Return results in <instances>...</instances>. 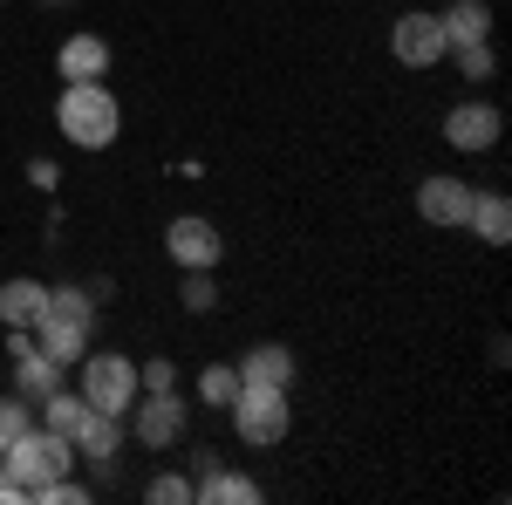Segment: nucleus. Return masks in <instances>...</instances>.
Wrapping results in <instances>:
<instances>
[{"label": "nucleus", "mask_w": 512, "mask_h": 505, "mask_svg": "<svg viewBox=\"0 0 512 505\" xmlns=\"http://www.w3.org/2000/svg\"><path fill=\"white\" fill-rule=\"evenodd\" d=\"M55 130L76 144V151H110L123 137V103L110 82H62L55 96Z\"/></svg>", "instance_id": "f257e3e1"}, {"label": "nucleus", "mask_w": 512, "mask_h": 505, "mask_svg": "<svg viewBox=\"0 0 512 505\" xmlns=\"http://www.w3.org/2000/svg\"><path fill=\"white\" fill-rule=\"evenodd\" d=\"M0 465H7V478L21 485V505H41V492H48L55 478H69V471H76V444H69L62 430L28 424L7 451H0Z\"/></svg>", "instance_id": "f03ea898"}, {"label": "nucleus", "mask_w": 512, "mask_h": 505, "mask_svg": "<svg viewBox=\"0 0 512 505\" xmlns=\"http://www.w3.org/2000/svg\"><path fill=\"white\" fill-rule=\"evenodd\" d=\"M226 417H233V437H239V444L267 451V444H287V430H294V403H287V389L239 383V396L226 403Z\"/></svg>", "instance_id": "7ed1b4c3"}, {"label": "nucleus", "mask_w": 512, "mask_h": 505, "mask_svg": "<svg viewBox=\"0 0 512 505\" xmlns=\"http://www.w3.org/2000/svg\"><path fill=\"white\" fill-rule=\"evenodd\" d=\"M76 389H82L89 410H110V417H130V403L144 396L137 389V362L123 349H89L76 362Z\"/></svg>", "instance_id": "20e7f679"}, {"label": "nucleus", "mask_w": 512, "mask_h": 505, "mask_svg": "<svg viewBox=\"0 0 512 505\" xmlns=\"http://www.w3.org/2000/svg\"><path fill=\"white\" fill-rule=\"evenodd\" d=\"M390 55L403 62V69H437L444 55H451V41H444V21H437L431 7H410V14H396V28H390Z\"/></svg>", "instance_id": "39448f33"}, {"label": "nucleus", "mask_w": 512, "mask_h": 505, "mask_svg": "<svg viewBox=\"0 0 512 505\" xmlns=\"http://www.w3.org/2000/svg\"><path fill=\"white\" fill-rule=\"evenodd\" d=\"M164 253L178 260V273H212L219 260H226V233L205 219V212H178L171 226H164Z\"/></svg>", "instance_id": "423d86ee"}, {"label": "nucleus", "mask_w": 512, "mask_h": 505, "mask_svg": "<svg viewBox=\"0 0 512 505\" xmlns=\"http://www.w3.org/2000/svg\"><path fill=\"white\" fill-rule=\"evenodd\" d=\"M185 417H192V403H185L178 389H144V396L130 403V424H137V444H144V451H171V444L185 437Z\"/></svg>", "instance_id": "0eeeda50"}, {"label": "nucleus", "mask_w": 512, "mask_h": 505, "mask_svg": "<svg viewBox=\"0 0 512 505\" xmlns=\"http://www.w3.org/2000/svg\"><path fill=\"white\" fill-rule=\"evenodd\" d=\"M472 192H478V185H465V178L431 171V178H417V219H424V226H437V233H465Z\"/></svg>", "instance_id": "6e6552de"}, {"label": "nucleus", "mask_w": 512, "mask_h": 505, "mask_svg": "<svg viewBox=\"0 0 512 505\" xmlns=\"http://www.w3.org/2000/svg\"><path fill=\"white\" fill-rule=\"evenodd\" d=\"M499 130H506V117L492 110V103H478V96H465L451 117H444V144L465 157H485L492 144H499Z\"/></svg>", "instance_id": "1a4fd4ad"}, {"label": "nucleus", "mask_w": 512, "mask_h": 505, "mask_svg": "<svg viewBox=\"0 0 512 505\" xmlns=\"http://www.w3.org/2000/svg\"><path fill=\"white\" fill-rule=\"evenodd\" d=\"M260 485L246 471H226L219 451H198V478H192V505H253Z\"/></svg>", "instance_id": "9d476101"}, {"label": "nucleus", "mask_w": 512, "mask_h": 505, "mask_svg": "<svg viewBox=\"0 0 512 505\" xmlns=\"http://www.w3.org/2000/svg\"><path fill=\"white\" fill-rule=\"evenodd\" d=\"M69 444H76V465H117L123 417H110V410H82L76 430H69Z\"/></svg>", "instance_id": "9b49d317"}, {"label": "nucleus", "mask_w": 512, "mask_h": 505, "mask_svg": "<svg viewBox=\"0 0 512 505\" xmlns=\"http://www.w3.org/2000/svg\"><path fill=\"white\" fill-rule=\"evenodd\" d=\"M55 76H62V82H103V76H110V41L89 35V28L69 35L62 48H55Z\"/></svg>", "instance_id": "f8f14e48"}, {"label": "nucleus", "mask_w": 512, "mask_h": 505, "mask_svg": "<svg viewBox=\"0 0 512 505\" xmlns=\"http://www.w3.org/2000/svg\"><path fill=\"white\" fill-rule=\"evenodd\" d=\"M41 314H48V280H35V273L0 280V328H35Z\"/></svg>", "instance_id": "ddd939ff"}, {"label": "nucleus", "mask_w": 512, "mask_h": 505, "mask_svg": "<svg viewBox=\"0 0 512 505\" xmlns=\"http://www.w3.org/2000/svg\"><path fill=\"white\" fill-rule=\"evenodd\" d=\"M89 342H96V328H82V321H62V314H41L35 321V349L55 355L62 369H76L82 355H89Z\"/></svg>", "instance_id": "4468645a"}, {"label": "nucleus", "mask_w": 512, "mask_h": 505, "mask_svg": "<svg viewBox=\"0 0 512 505\" xmlns=\"http://www.w3.org/2000/svg\"><path fill=\"white\" fill-rule=\"evenodd\" d=\"M239 383H267V389H294V349L287 342H253V349L233 362Z\"/></svg>", "instance_id": "2eb2a0df"}, {"label": "nucleus", "mask_w": 512, "mask_h": 505, "mask_svg": "<svg viewBox=\"0 0 512 505\" xmlns=\"http://www.w3.org/2000/svg\"><path fill=\"white\" fill-rule=\"evenodd\" d=\"M465 233L478 239V246H506L512 239V198L506 192H472V212H465Z\"/></svg>", "instance_id": "dca6fc26"}, {"label": "nucleus", "mask_w": 512, "mask_h": 505, "mask_svg": "<svg viewBox=\"0 0 512 505\" xmlns=\"http://www.w3.org/2000/svg\"><path fill=\"white\" fill-rule=\"evenodd\" d=\"M62 383H69V369H62L55 355H41V349H21V355H14V396L41 403L48 389H62Z\"/></svg>", "instance_id": "f3484780"}, {"label": "nucleus", "mask_w": 512, "mask_h": 505, "mask_svg": "<svg viewBox=\"0 0 512 505\" xmlns=\"http://www.w3.org/2000/svg\"><path fill=\"white\" fill-rule=\"evenodd\" d=\"M437 21H444V41H451V48H458V41H492V7H485V0H451Z\"/></svg>", "instance_id": "a211bd4d"}, {"label": "nucleus", "mask_w": 512, "mask_h": 505, "mask_svg": "<svg viewBox=\"0 0 512 505\" xmlns=\"http://www.w3.org/2000/svg\"><path fill=\"white\" fill-rule=\"evenodd\" d=\"M239 396V369L233 362H205L198 369V410H226Z\"/></svg>", "instance_id": "6ab92c4d"}, {"label": "nucleus", "mask_w": 512, "mask_h": 505, "mask_svg": "<svg viewBox=\"0 0 512 505\" xmlns=\"http://www.w3.org/2000/svg\"><path fill=\"white\" fill-rule=\"evenodd\" d=\"M444 62H451V69H458L465 82H492V76H499V55H492V41H458Z\"/></svg>", "instance_id": "aec40b11"}, {"label": "nucleus", "mask_w": 512, "mask_h": 505, "mask_svg": "<svg viewBox=\"0 0 512 505\" xmlns=\"http://www.w3.org/2000/svg\"><path fill=\"white\" fill-rule=\"evenodd\" d=\"M82 410H89V403H82V389H69V383L48 389V396H41V430H62V437H69Z\"/></svg>", "instance_id": "412c9836"}, {"label": "nucleus", "mask_w": 512, "mask_h": 505, "mask_svg": "<svg viewBox=\"0 0 512 505\" xmlns=\"http://www.w3.org/2000/svg\"><path fill=\"white\" fill-rule=\"evenodd\" d=\"M48 314H62V321H82V328H96V294H89V287H48Z\"/></svg>", "instance_id": "4be33fe9"}, {"label": "nucleus", "mask_w": 512, "mask_h": 505, "mask_svg": "<svg viewBox=\"0 0 512 505\" xmlns=\"http://www.w3.org/2000/svg\"><path fill=\"white\" fill-rule=\"evenodd\" d=\"M178 308H185V314H212V308H219V280L192 267L185 280H178Z\"/></svg>", "instance_id": "5701e85b"}, {"label": "nucleus", "mask_w": 512, "mask_h": 505, "mask_svg": "<svg viewBox=\"0 0 512 505\" xmlns=\"http://www.w3.org/2000/svg\"><path fill=\"white\" fill-rule=\"evenodd\" d=\"M28 424H35V403L7 389V396H0V451H7V444H14V437H21Z\"/></svg>", "instance_id": "b1692460"}, {"label": "nucleus", "mask_w": 512, "mask_h": 505, "mask_svg": "<svg viewBox=\"0 0 512 505\" xmlns=\"http://www.w3.org/2000/svg\"><path fill=\"white\" fill-rule=\"evenodd\" d=\"M144 499H151V505H192V478H178V471H158V478L144 485Z\"/></svg>", "instance_id": "393cba45"}, {"label": "nucleus", "mask_w": 512, "mask_h": 505, "mask_svg": "<svg viewBox=\"0 0 512 505\" xmlns=\"http://www.w3.org/2000/svg\"><path fill=\"white\" fill-rule=\"evenodd\" d=\"M137 389H178V362H171V355L137 362Z\"/></svg>", "instance_id": "a878e982"}, {"label": "nucleus", "mask_w": 512, "mask_h": 505, "mask_svg": "<svg viewBox=\"0 0 512 505\" xmlns=\"http://www.w3.org/2000/svg\"><path fill=\"white\" fill-rule=\"evenodd\" d=\"M89 499V485H76V478H55L48 492H41V505H82Z\"/></svg>", "instance_id": "bb28decb"}, {"label": "nucleus", "mask_w": 512, "mask_h": 505, "mask_svg": "<svg viewBox=\"0 0 512 505\" xmlns=\"http://www.w3.org/2000/svg\"><path fill=\"white\" fill-rule=\"evenodd\" d=\"M28 178H35L41 192H48V185H55V178H62V171H55V164H48V157H35V164H28Z\"/></svg>", "instance_id": "cd10ccee"}, {"label": "nucleus", "mask_w": 512, "mask_h": 505, "mask_svg": "<svg viewBox=\"0 0 512 505\" xmlns=\"http://www.w3.org/2000/svg\"><path fill=\"white\" fill-rule=\"evenodd\" d=\"M0 505H21V485L7 478V465H0Z\"/></svg>", "instance_id": "c85d7f7f"}, {"label": "nucleus", "mask_w": 512, "mask_h": 505, "mask_svg": "<svg viewBox=\"0 0 512 505\" xmlns=\"http://www.w3.org/2000/svg\"><path fill=\"white\" fill-rule=\"evenodd\" d=\"M48 7H69V0H48Z\"/></svg>", "instance_id": "c756f323"}]
</instances>
